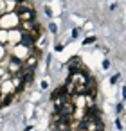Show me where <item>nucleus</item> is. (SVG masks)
Segmentation results:
<instances>
[{
	"instance_id": "nucleus-4",
	"label": "nucleus",
	"mask_w": 126,
	"mask_h": 131,
	"mask_svg": "<svg viewBox=\"0 0 126 131\" xmlns=\"http://www.w3.org/2000/svg\"><path fill=\"white\" fill-rule=\"evenodd\" d=\"M15 13L18 16V22H33L34 16H36L34 9H20V11H15Z\"/></svg>"
},
{
	"instance_id": "nucleus-11",
	"label": "nucleus",
	"mask_w": 126,
	"mask_h": 131,
	"mask_svg": "<svg viewBox=\"0 0 126 131\" xmlns=\"http://www.w3.org/2000/svg\"><path fill=\"white\" fill-rule=\"evenodd\" d=\"M117 79H119V74H115V75L110 79V83H112V84H115V83H117Z\"/></svg>"
},
{
	"instance_id": "nucleus-5",
	"label": "nucleus",
	"mask_w": 126,
	"mask_h": 131,
	"mask_svg": "<svg viewBox=\"0 0 126 131\" xmlns=\"http://www.w3.org/2000/svg\"><path fill=\"white\" fill-rule=\"evenodd\" d=\"M22 68H24V63L20 61V59H15V58H11V61H9V65H7V70L11 72V74H20L22 72Z\"/></svg>"
},
{
	"instance_id": "nucleus-7",
	"label": "nucleus",
	"mask_w": 126,
	"mask_h": 131,
	"mask_svg": "<svg viewBox=\"0 0 126 131\" xmlns=\"http://www.w3.org/2000/svg\"><path fill=\"white\" fill-rule=\"evenodd\" d=\"M20 27H22V31H24V32H31L33 29L40 27V24H36L34 20H33V22H20Z\"/></svg>"
},
{
	"instance_id": "nucleus-12",
	"label": "nucleus",
	"mask_w": 126,
	"mask_h": 131,
	"mask_svg": "<svg viewBox=\"0 0 126 131\" xmlns=\"http://www.w3.org/2000/svg\"><path fill=\"white\" fill-rule=\"evenodd\" d=\"M103 68H110V61H108V59L103 61Z\"/></svg>"
},
{
	"instance_id": "nucleus-14",
	"label": "nucleus",
	"mask_w": 126,
	"mask_h": 131,
	"mask_svg": "<svg viewBox=\"0 0 126 131\" xmlns=\"http://www.w3.org/2000/svg\"><path fill=\"white\" fill-rule=\"evenodd\" d=\"M77 34H79V29H74L72 31V38H77Z\"/></svg>"
},
{
	"instance_id": "nucleus-13",
	"label": "nucleus",
	"mask_w": 126,
	"mask_h": 131,
	"mask_svg": "<svg viewBox=\"0 0 126 131\" xmlns=\"http://www.w3.org/2000/svg\"><path fill=\"white\" fill-rule=\"evenodd\" d=\"M49 29H51V31H52V32H56V31H58V27H56V25H54V24H51V25H49Z\"/></svg>"
},
{
	"instance_id": "nucleus-6",
	"label": "nucleus",
	"mask_w": 126,
	"mask_h": 131,
	"mask_svg": "<svg viewBox=\"0 0 126 131\" xmlns=\"http://www.w3.org/2000/svg\"><path fill=\"white\" fill-rule=\"evenodd\" d=\"M20 45H24V47H27V49H33V45H34V40L27 34V32H24L22 36H20Z\"/></svg>"
},
{
	"instance_id": "nucleus-3",
	"label": "nucleus",
	"mask_w": 126,
	"mask_h": 131,
	"mask_svg": "<svg viewBox=\"0 0 126 131\" xmlns=\"http://www.w3.org/2000/svg\"><path fill=\"white\" fill-rule=\"evenodd\" d=\"M79 127L85 129V131H103L104 129V126H103V122H101L99 117L97 118H92V120H83L79 124Z\"/></svg>"
},
{
	"instance_id": "nucleus-10",
	"label": "nucleus",
	"mask_w": 126,
	"mask_h": 131,
	"mask_svg": "<svg viewBox=\"0 0 126 131\" xmlns=\"http://www.w3.org/2000/svg\"><path fill=\"white\" fill-rule=\"evenodd\" d=\"M94 41H95V38H94V36H88L83 43H85V45H90V43H94Z\"/></svg>"
},
{
	"instance_id": "nucleus-9",
	"label": "nucleus",
	"mask_w": 126,
	"mask_h": 131,
	"mask_svg": "<svg viewBox=\"0 0 126 131\" xmlns=\"http://www.w3.org/2000/svg\"><path fill=\"white\" fill-rule=\"evenodd\" d=\"M6 58V49H4V45L0 43V59H4Z\"/></svg>"
},
{
	"instance_id": "nucleus-8",
	"label": "nucleus",
	"mask_w": 126,
	"mask_h": 131,
	"mask_svg": "<svg viewBox=\"0 0 126 131\" xmlns=\"http://www.w3.org/2000/svg\"><path fill=\"white\" fill-rule=\"evenodd\" d=\"M13 102V97H11V93H2V106H6V104H11Z\"/></svg>"
},
{
	"instance_id": "nucleus-1",
	"label": "nucleus",
	"mask_w": 126,
	"mask_h": 131,
	"mask_svg": "<svg viewBox=\"0 0 126 131\" xmlns=\"http://www.w3.org/2000/svg\"><path fill=\"white\" fill-rule=\"evenodd\" d=\"M18 25H20V22H18L16 13H11V15L7 13V15H4L0 18V29L2 31H15Z\"/></svg>"
},
{
	"instance_id": "nucleus-2",
	"label": "nucleus",
	"mask_w": 126,
	"mask_h": 131,
	"mask_svg": "<svg viewBox=\"0 0 126 131\" xmlns=\"http://www.w3.org/2000/svg\"><path fill=\"white\" fill-rule=\"evenodd\" d=\"M33 52H34L33 49H27V47H24V45H16V47H13V50H11V58L20 59V61L24 63Z\"/></svg>"
},
{
	"instance_id": "nucleus-15",
	"label": "nucleus",
	"mask_w": 126,
	"mask_h": 131,
	"mask_svg": "<svg viewBox=\"0 0 126 131\" xmlns=\"http://www.w3.org/2000/svg\"><path fill=\"white\" fill-rule=\"evenodd\" d=\"M122 97H124V99H126V86H124V88H122Z\"/></svg>"
}]
</instances>
